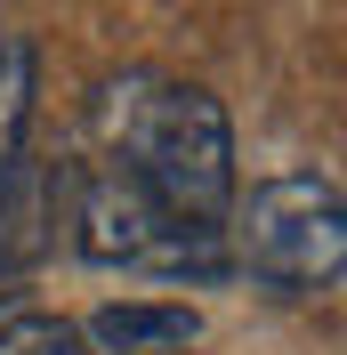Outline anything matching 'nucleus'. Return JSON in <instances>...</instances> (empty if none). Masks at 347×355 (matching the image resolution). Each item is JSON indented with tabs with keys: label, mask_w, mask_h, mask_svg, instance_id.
Masks as SVG:
<instances>
[{
	"label": "nucleus",
	"mask_w": 347,
	"mask_h": 355,
	"mask_svg": "<svg viewBox=\"0 0 347 355\" xmlns=\"http://www.w3.org/2000/svg\"><path fill=\"white\" fill-rule=\"evenodd\" d=\"M97 137L178 226H226L235 210V130L226 105L194 81L121 73L97 89Z\"/></svg>",
	"instance_id": "nucleus-1"
},
{
	"label": "nucleus",
	"mask_w": 347,
	"mask_h": 355,
	"mask_svg": "<svg viewBox=\"0 0 347 355\" xmlns=\"http://www.w3.org/2000/svg\"><path fill=\"white\" fill-rule=\"evenodd\" d=\"M226 259L251 283L282 291V299H315L339 283L347 266V202L323 170H282L259 178L242 194L235 226H226Z\"/></svg>",
	"instance_id": "nucleus-2"
},
{
	"label": "nucleus",
	"mask_w": 347,
	"mask_h": 355,
	"mask_svg": "<svg viewBox=\"0 0 347 355\" xmlns=\"http://www.w3.org/2000/svg\"><path fill=\"white\" fill-rule=\"evenodd\" d=\"M73 243L89 266H153V275H218L226 226H178L121 162H97L73 202Z\"/></svg>",
	"instance_id": "nucleus-3"
},
{
	"label": "nucleus",
	"mask_w": 347,
	"mask_h": 355,
	"mask_svg": "<svg viewBox=\"0 0 347 355\" xmlns=\"http://www.w3.org/2000/svg\"><path fill=\"white\" fill-rule=\"evenodd\" d=\"M89 355H186L202 339V315L186 299H121L81 323Z\"/></svg>",
	"instance_id": "nucleus-4"
},
{
	"label": "nucleus",
	"mask_w": 347,
	"mask_h": 355,
	"mask_svg": "<svg viewBox=\"0 0 347 355\" xmlns=\"http://www.w3.org/2000/svg\"><path fill=\"white\" fill-rule=\"evenodd\" d=\"M0 355H89V339H81V323H65L49 307H8L0 315Z\"/></svg>",
	"instance_id": "nucleus-5"
},
{
	"label": "nucleus",
	"mask_w": 347,
	"mask_h": 355,
	"mask_svg": "<svg viewBox=\"0 0 347 355\" xmlns=\"http://www.w3.org/2000/svg\"><path fill=\"white\" fill-rule=\"evenodd\" d=\"M0 41H8V33H0Z\"/></svg>",
	"instance_id": "nucleus-6"
}]
</instances>
